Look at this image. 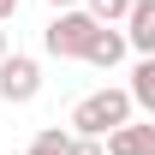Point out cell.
I'll list each match as a JSON object with an SVG mask.
<instances>
[{"mask_svg": "<svg viewBox=\"0 0 155 155\" xmlns=\"http://www.w3.org/2000/svg\"><path fill=\"white\" fill-rule=\"evenodd\" d=\"M72 155H107V143H96V137H72Z\"/></svg>", "mask_w": 155, "mask_h": 155, "instance_id": "10", "label": "cell"}, {"mask_svg": "<svg viewBox=\"0 0 155 155\" xmlns=\"http://www.w3.org/2000/svg\"><path fill=\"white\" fill-rule=\"evenodd\" d=\"M30 155H72V131H60V125H42L30 137Z\"/></svg>", "mask_w": 155, "mask_h": 155, "instance_id": "7", "label": "cell"}, {"mask_svg": "<svg viewBox=\"0 0 155 155\" xmlns=\"http://www.w3.org/2000/svg\"><path fill=\"white\" fill-rule=\"evenodd\" d=\"M12 12H18V0H0V24H6V18H12Z\"/></svg>", "mask_w": 155, "mask_h": 155, "instance_id": "12", "label": "cell"}, {"mask_svg": "<svg viewBox=\"0 0 155 155\" xmlns=\"http://www.w3.org/2000/svg\"><path fill=\"white\" fill-rule=\"evenodd\" d=\"M84 12H90L96 24H107V30H114V24L131 18V0H84Z\"/></svg>", "mask_w": 155, "mask_h": 155, "instance_id": "8", "label": "cell"}, {"mask_svg": "<svg viewBox=\"0 0 155 155\" xmlns=\"http://www.w3.org/2000/svg\"><path fill=\"white\" fill-rule=\"evenodd\" d=\"M6 54H12V42H6V30H0V60H6Z\"/></svg>", "mask_w": 155, "mask_h": 155, "instance_id": "14", "label": "cell"}, {"mask_svg": "<svg viewBox=\"0 0 155 155\" xmlns=\"http://www.w3.org/2000/svg\"><path fill=\"white\" fill-rule=\"evenodd\" d=\"M119 125H131V90H114V84H107V90H90V96L72 107V137L107 143Z\"/></svg>", "mask_w": 155, "mask_h": 155, "instance_id": "1", "label": "cell"}, {"mask_svg": "<svg viewBox=\"0 0 155 155\" xmlns=\"http://www.w3.org/2000/svg\"><path fill=\"white\" fill-rule=\"evenodd\" d=\"M48 6H54V12H78V0H48Z\"/></svg>", "mask_w": 155, "mask_h": 155, "instance_id": "13", "label": "cell"}, {"mask_svg": "<svg viewBox=\"0 0 155 155\" xmlns=\"http://www.w3.org/2000/svg\"><path fill=\"white\" fill-rule=\"evenodd\" d=\"M125 48H131V42H125V30H107V24H101V36L90 42V54H84V60H90V66H101V72H114L119 60H125Z\"/></svg>", "mask_w": 155, "mask_h": 155, "instance_id": "5", "label": "cell"}, {"mask_svg": "<svg viewBox=\"0 0 155 155\" xmlns=\"http://www.w3.org/2000/svg\"><path fill=\"white\" fill-rule=\"evenodd\" d=\"M96 36H101V24L90 18L84 6H78V12H54V18H48V30H42V48H48L54 60H84Z\"/></svg>", "mask_w": 155, "mask_h": 155, "instance_id": "2", "label": "cell"}, {"mask_svg": "<svg viewBox=\"0 0 155 155\" xmlns=\"http://www.w3.org/2000/svg\"><path fill=\"white\" fill-rule=\"evenodd\" d=\"M125 42L143 60H155V0H131V18H125Z\"/></svg>", "mask_w": 155, "mask_h": 155, "instance_id": "4", "label": "cell"}, {"mask_svg": "<svg viewBox=\"0 0 155 155\" xmlns=\"http://www.w3.org/2000/svg\"><path fill=\"white\" fill-rule=\"evenodd\" d=\"M137 149H143V125H119L107 137V155H137Z\"/></svg>", "mask_w": 155, "mask_h": 155, "instance_id": "9", "label": "cell"}, {"mask_svg": "<svg viewBox=\"0 0 155 155\" xmlns=\"http://www.w3.org/2000/svg\"><path fill=\"white\" fill-rule=\"evenodd\" d=\"M131 107H143V114H155V60H137V72H131Z\"/></svg>", "mask_w": 155, "mask_h": 155, "instance_id": "6", "label": "cell"}, {"mask_svg": "<svg viewBox=\"0 0 155 155\" xmlns=\"http://www.w3.org/2000/svg\"><path fill=\"white\" fill-rule=\"evenodd\" d=\"M42 96V66L30 54H6L0 60V101L6 107H24V101Z\"/></svg>", "mask_w": 155, "mask_h": 155, "instance_id": "3", "label": "cell"}, {"mask_svg": "<svg viewBox=\"0 0 155 155\" xmlns=\"http://www.w3.org/2000/svg\"><path fill=\"white\" fill-rule=\"evenodd\" d=\"M137 155H155V125H143V149Z\"/></svg>", "mask_w": 155, "mask_h": 155, "instance_id": "11", "label": "cell"}]
</instances>
